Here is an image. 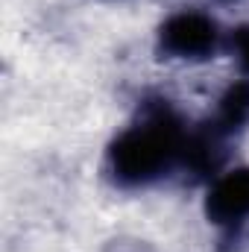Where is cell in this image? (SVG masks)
Listing matches in <instances>:
<instances>
[{"label": "cell", "instance_id": "cell-2", "mask_svg": "<svg viewBox=\"0 0 249 252\" xmlns=\"http://www.w3.org/2000/svg\"><path fill=\"white\" fill-rule=\"evenodd\" d=\"M226 47L220 21L205 9H176L156 30V50L167 62L202 64Z\"/></svg>", "mask_w": 249, "mask_h": 252}, {"label": "cell", "instance_id": "cell-5", "mask_svg": "<svg viewBox=\"0 0 249 252\" xmlns=\"http://www.w3.org/2000/svg\"><path fill=\"white\" fill-rule=\"evenodd\" d=\"M226 47L232 50V59L238 62L241 73L249 79V24H241L238 30H232V32H229Z\"/></svg>", "mask_w": 249, "mask_h": 252}, {"label": "cell", "instance_id": "cell-3", "mask_svg": "<svg viewBox=\"0 0 249 252\" xmlns=\"http://www.w3.org/2000/svg\"><path fill=\"white\" fill-rule=\"evenodd\" d=\"M202 211L205 220L223 232H238L249 226V167L220 170L205 188Z\"/></svg>", "mask_w": 249, "mask_h": 252}, {"label": "cell", "instance_id": "cell-4", "mask_svg": "<svg viewBox=\"0 0 249 252\" xmlns=\"http://www.w3.org/2000/svg\"><path fill=\"white\" fill-rule=\"evenodd\" d=\"M208 126H214L226 138H232L235 132L249 126V79L247 76H241L238 82L223 88V94L214 103V115H211Z\"/></svg>", "mask_w": 249, "mask_h": 252}, {"label": "cell", "instance_id": "cell-1", "mask_svg": "<svg viewBox=\"0 0 249 252\" xmlns=\"http://www.w3.org/2000/svg\"><path fill=\"white\" fill-rule=\"evenodd\" d=\"M187 124L167 103H147L106 147V173L124 190H144L182 167Z\"/></svg>", "mask_w": 249, "mask_h": 252}]
</instances>
